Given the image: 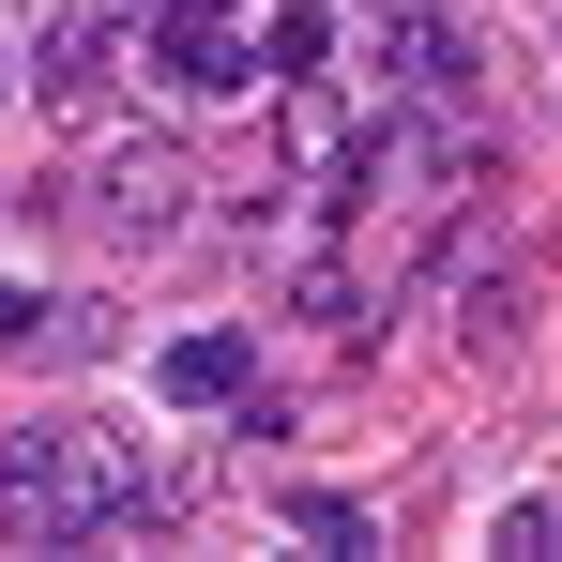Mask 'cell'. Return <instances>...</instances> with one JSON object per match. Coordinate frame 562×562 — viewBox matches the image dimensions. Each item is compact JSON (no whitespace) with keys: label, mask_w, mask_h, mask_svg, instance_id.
Segmentation results:
<instances>
[{"label":"cell","mask_w":562,"mask_h":562,"mask_svg":"<svg viewBox=\"0 0 562 562\" xmlns=\"http://www.w3.org/2000/svg\"><path fill=\"white\" fill-rule=\"evenodd\" d=\"M92 213L122 228V244H168V228L198 213V168H183V137H153V122H137V137H106V153H92Z\"/></svg>","instance_id":"7a4b0ae2"},{"label":"cell","mask_w":562,"mask_h":562,"mask_svg":"<svg viewBox=\"0 0 562 562\" xmlns=\"http://www.w3.org/2000/svg\"><path fill=\"white\" fill-rule=\"evenodd\" d=\"M31 335H61V304H31V289H0V350H31Z\"/></svg>","instance_id":"7c38bea8"},{"label":"cell","mask_w":562,"mask_h":562,"mask_svg":"<svg viewBox=\"0 0 562 562\" xmlns=\"http://www.w3.org/2000/svg\"><path fill=\"white\" fill-rule=\"evenodd\" d=\"M0 92H15V61H0Z\"/></svg>","instance_id":"5bb4252c"},{"label":"cell","mask_w":562,"mask_h":562,"mask_svg":"<svg viewBox=\"0 0 562 562\" xmlns=\"http://www.w3.org/2000/svg\"><path fill=\"white\" fill-rule=\"evenodd\" d=\"M0 548H31V502H15V441H0Z\"/></svg>","instance_id":"4fadbf2b"},{"label":"cell","mask_w":562,"mask_h":562,"mask_svg":"<svg viewBox=\"0 0 562 562\" xmlns=\"http://www.w3.org/2000/svg\"><path fill=\"white\" fill-rule=\"evenodd\" d=\"M274 517L304 532V548H335V562H366L380 532H366V502H335V486H274Z\"/></svg>","instance_id":"52a82bcc"},{"label":"cell","mask_w":562,"mask_h":562,"mask_svg":"<svg viewBox=\"0 0 562 562\" xmlns=\"http://www.w3.org/2000/svg\"><path fill=\"white\" fill-rule=\"evenodd\" d=\"M92 77H106V15H77V31H46V46H31V92H46V106H77Z\"/></svg>","instance_id":"ba28073f"},{"label":"cell","mask_w":562,"mask_h":562,"mask_svg":"<svg viewBox=\"0 0 562 562\" xmlns=\"http://www.w3.org/2000/svg\"><path fill=\"white\" fill-rule=\"evenodd\" d=\"M289 319H304V335H366V274H350V259L319 244V259L289 274Z\"/></svg>","instance_id":"8992f818"},{"label":"cell","mask_w":562,"mask_h":562,"mask_svg":"<svg viewBox=\"0 0 562 562\" xmlns=\"http://www.w3.org/2000/svg\"><path fill=\"white\" fill-rule=\"evenodd\" d=\"M486 548H502V562H562V502H502Z\"/></svg>","instance_id":"8fae6325"},{"label":"cell","mask_w":562,"mask_h":562,"mask_svg":"<svg viewBox=\"0 0 562 562\" xmlns=\"http://www.w3.org/2000/svg\"><path fill=\"white\" fill-rule=\"evenodd\" d=\"M517 319H532V274H502V259H486V274L457 289V335H471V350H517Z\"/></svg>","instance_id":"9c48e42d"},{"label":"cell","mask_w":562,"mask_h":562,"mask_svg":"<svg viewBox=\"0 0 562 562\" xmlns=\"http://www.w3.org/2000/svg\"><path fill=\"white\" fill-rule=\"evenodd\" d=\"M137 31H153V61H168L198 106H213V92H259V31H244V0H137Z\"/></svg>","instance_id":"3957f363"},{"label":"cell","mask_w":562,"mask_h":562,"mask_svg":"<svg viewBox=\"0 0 562 562\" xmlns=\"http://www.w3.org/2000/svg\"><path fill=\"white\" fill-rule=\"evenodd\" d=\"M335 61V15L319 0H274V31H259V77H319Z\"/></svg>","instance_id":"30bf717a"},{"label":"cell","mask_w":562,"mask_h":562,"mask_svg":"<svg viewBox=\"0 0 562 562\" xmlns=\"http://www.w3.org/2000/svg\"><path fill=\"white\" fill-rule=\"evenodd\" d=\"M168 395H183V411H244V395H259V350H244V335H168Z\"/></svg>","instance_id":"5b68a950"},{"label":"cell","mask_w":562,"mask_h":562,"mask_svg":"<svg viewBox=\"0 0 562 562\" xmlns=\"http://www.w3.org/2000/svg\"><path fill=\"white\" fill-rule=\"evenodd\" d=\"M366 61H380V92H411V106H441V92H471V31H457V15H441V0H380Z\"/></svg>","instance_id":"277c9868"},{"label":"cell","mask_w":562,"mask_h":562,"mask_svg":"<svg viewBox=\"0 0 562 562\" xmlns=\"http://www.w3.org/2000/svg\"><path fill=\"white\" fill-rule=\"evenodd\" d=\"M15 502H31V548H137V532H168V486L122 457L106 426L15 441Z\"/></svg>","instance_id":"6da1fadb"}]
</instances>
